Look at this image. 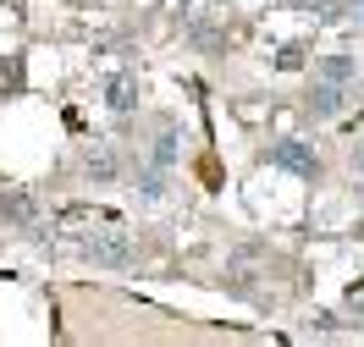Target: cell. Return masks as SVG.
I'll return each mask as SVG.
<instances>
[{"label":"cell","instance_id":"obj_8","mask_svg":"<svg viewBox=\"0 0 364 347\" xmlns=\"http://www.w3.org/2000/svg\"><path fill=\"white\" fill-rule=\"evenodd\" d=\"M315 77H331V83H353V77H359V61H353V55H320Z\"/></svg>","mask_w":364,"mask_h":347},{"label":"cell","instance_id":"obj_4","mask_svg":"<svg viewBox=\"0 0 364 347\" xmlns=\"http://www.w3.org/2000/svg\"><path fill=\"white\" fill-rule=\"evenodd\" d=\"M0 221H6L11 231H28L33 221H39V204H33V193H23V187L0 193Z\"/></svg>","mask_w":364,"mask_h":347},{"label":"cell","instance_id":"obj_13","mask_svg":"<svg viewBox=\"0 0 364 347\" xmlns=\"http://www.w3.org/2000/svg\"><path fill=\"white\" fill-rule=\"evenodd\" d=\"M353 171H359V177H364V143H359V149H353Z\"/></svg>","mask_w":364,"mask_h":347},{"label":"cell","instance_id":"obj_6","mask_svg":"<svg viewBox=\"0 0 364 347\" xmlns=\"http://www.w3.org/2000/svg\"><path fill=\"white\" fill-rule=\"evenodd\" d=\"M105 105H111L116 116H133V111H138V77H133V72L105 77Z\"/></svg>","mask_w":364,"mask_h":347},{"label":"cell","instance_id":"obj_11","mask_svg":"<svg viewBox=\"0 0 364 347\" xmlns=\"http://www.w3.org/2000/svg\"><path fill=\"white\" fill-rule=\"evenodd\" d=\"M276 67H282V72H298V67H304V45H287L282 55H276Z\"/></svg>","mask_w":364,"mask_h":347},{"label":"cell","instance_id":"obj_12","mask_svg":"<svg viewBox=\"0 0 364 347\" xmlns=\"http://www.w3.org/2000/svg\"><path fill=\"white\" fill-rule=\"evenodd\" d=\"M348 11H353V23L364 28V0H348Z\"/></svg>","mask_w":364,"mask_h":347},{"label":"cell","instance_id":"obj_5","mask_svg":"<svg viewBox=\"0 0 364 347\" xmlns=\"http://www.w3.org/2000/svg\"><path fill=\"white\" fill-rule=\"evenodd\" d=\"M116 171H122V165H116V149H111V143H89V149H83V177H89L94 187L116 182Z\"/></svg>","mask_w":364,"mask_h":347},{"label":"cell","instance_id":"obj_10","mask_svg":"<svg viewBox=\"0 0 364 347\" xmlns=\"http://www.w3.org/2000/svg\"><path fill=\"white\" fill-rule=\"evenodd\" d=\"M309 6H315V17H320V23H337V17H342V6H348V0H309Z\"/></svg>","mask_w":364,"mask_h":347},{"label":"cell","instance_id":"obj_2","mask_svg":"<svg viewBox=\"0 0 364 347\" xmlns=\"http://www.w3.org/2000/svg\"><path fill=\"white\" fill-rule=\"evenodd\" d=\"M265 160H271L276 171H293V177H304V182H315V177H320V155H315V143H304V138L271 143V155H265Z\"/></svg>","mask_w":364,"mask_h":347},{"label":"cell","instance_id":"obj_3","mask_svg":"<svg viewBox=\"0 0 364 347\" xmlns=\"http://www.w3.org/2000/svg\"><path fill=\"white\" fill-rule=\"evenodd\" d=\"M348 99H353V83H331V77H315L309 94H304V111L315 116V121H331V116L348 111Z\"/></svg>","mask_w":364,"mask_h":347},{"label":"cell","instance_id":"obj_7","mask_svg":"<svg viewBox=\"0 0 364 347\" xmlns=\"http://www.w3.org/2000/svg\"><path fill=\"white\" fill-rule=\"evenodd\" d=\"M166 177H171L166 165L144 160V165L133 171V187H138V199H144V204H160V199H166Z\"/></svg>","mask_w":364,"mask_h":347},{"label":"cell","instance_id":"obj_9","mask_svg":"<svg viewBox=\"0 0 364 347\" xmlns=\"http://www.w3.org/2000/svg\"><path fill=\"white\" fill-rule=\"evenodd\" d=\"M149 160H155V165H166V171L177 165V127H171V121H166V127L155 133V143H149Z\"/></svg>","mask_w":364,"mask_h":347},{"label":"cell","instance_id":"obj_1","mask_svg":"<svg viewBox=\"0 0 364 347\" xmlns=\"http://www.w3.org/2000/svg\"><path fill=\"white\" fill-rule=\"evenodd\" d=\"M77 254H83V259H94L100 270H133V265H138L133 237H127V231L116 226V221H105L100 231L89 226L83 237H77Z\"/></svg>","mask_w":364,"mask_h":347}]
</instances>
